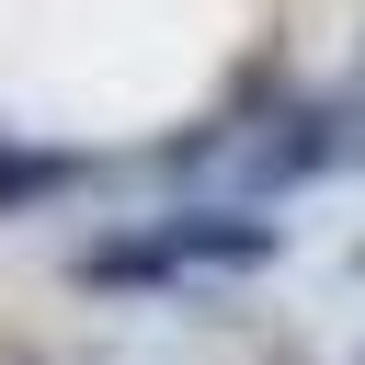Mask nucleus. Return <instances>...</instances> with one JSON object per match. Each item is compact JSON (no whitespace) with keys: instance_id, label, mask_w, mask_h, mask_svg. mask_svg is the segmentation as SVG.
I'll list each match as a JSON object with an SVG mask.
<instances>
[{"instance_id":"obj_1","label":"nucleus","mask_w":365,"mask_h":365,"mask_svg":"<svg viewBox=\"0 0 365 365\" xmlns=\"http://www.w3.org/2000/svg\"><path fill=\"white\" fill-rule=\"evenodd\" d=\"M160 240H171L182 262H228V274H251V262L285 251V217H160Z\"/></svg>"},{"instance_id":"obj_2","label":"nucleus","mask_w":365,"mask_h":365,"mask_svg":"<svg viewBox=\"0 0 365 365\" xmlns=\"http://www.w3.org/2000/svg\"><path fill=\"white\" fill-rule=\"evenodd\" d=\"M68 182H80V160H68V148H0V217L46 205V194H68Z\"/></svg>"}]
</instances>
